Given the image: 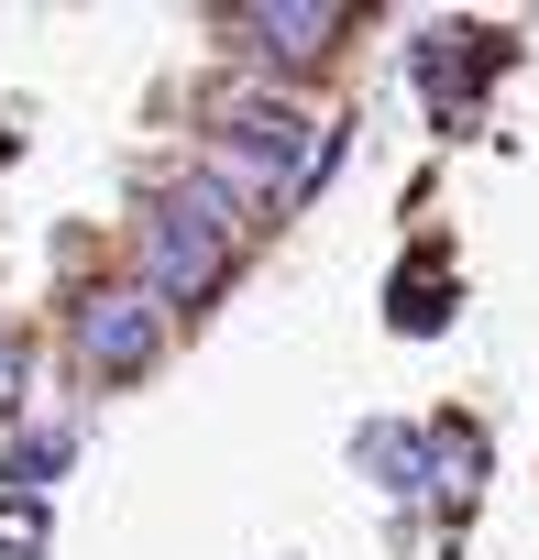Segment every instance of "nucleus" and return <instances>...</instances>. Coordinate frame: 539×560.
<instances>
[{"instance_id":"1","label":"nucleus","mask_w":539,"mask_h":560,"mask_svg":"<svg viewBox=\"0 0 539 560\" xmlns=\"http://www.w3.org/2000/svg\"><path fill=\"white\" fill-rule=\"evenodd\" d=\"M231 264H242V209L220 187H176L144 209V298H220L231 287Z\"/></svg>"},{"instance_id":"2","label":"nucleus","mask_w":539,"mask_h":560,"mask_svg":"<svg viewBox=\"0 0 539 560\" xmlns=\"http://www.w3.org/2000/svg\"><path fill=\"white\" fill-rule=\"evenodd\" d=\"M209 154H220V176L231 187H253V198H287L298 176H309V154H320V132L276 100V89H231L220 110H209Z\"/></svg>"},{"instance_id":"3","label":"nucleus","mask_w":539,"mask_h":560,"mask_svg":"<svg viewBox=\"0 0 539 560\" xmlns=\"http://www.w3.org/2000/svg\"><path fill=\"white\" fill-rule=\"evenodd\" d=\"M154 352H165V308H154L144 287H100V298L78 308V363H89L100 385H133Z\"/></svg>"},{"instance_id":"4","label":"nucleus","mask_w":539,"mask_h":560,"mask_svg":"<svg viewBox=\"0 0 539 560\" xmlns=\"http://www.w3.org/2000/svg\"><path fill=\"white\" fill-rule=\"evenodd\" d=\"M495 56H506V34H484V23H429V34H418V89H429V110H440V121H473V89H484Z\"/></svg>"},{"instance_id":"5","label":"nucleus","mask_w":539,"mask_h":560,"mask_svg":"<svg viewBox=\"0 0 539 560\" xmlns=\"http://www.w3.org/2000/svg\"><path fill=\"white\" fill-rule=\"evenodd\" d=\"M242 34H253V56H276V67H309V56H331L342 45V0H287V12H231Z\"/></svg>"},{"instance_id":"6","label":"nucleus","mask_w":539,"mask_h":560,"mask_svg":"<svg viewBox=\"0 0 539 560\" xmlns=\"http://www.w3.org/2000/svg\"><path fill=\"white\" fill-rule=\"evenodd\" d=\"M364 462H375V483H386V494H418V429L375 418V429H364Z\"/></svg>"},{"instance_id":"7","label":"nucleus","mask_w":539,"mask_h":560,"mask_svg":"<svg viewBox=\"0 0 539 560\" xmlns=\"http://www.w3.org/2000/svg\"><path fill=\"white\" fill-rule=\"evenodd\" d=\"M429 451H440V494H473V483H484V429H473V418H440Z\"/></svg>"},{"instance_id":"8","label":"nucleus","mask_w":539,"mask_h":560,"mask_svg":"<svg viewBox=\"0 0 539 560\" xmlns=\"http://www.w3.org/2000/svg\"><path fill=\"white\" fill-rule=\"evenodd\" d=\"M0 560H45V505L34 494H0Z\"/></svg>"},{"instance_id":"9","label":"nucleus","mask_w":539,"mask_h":560,"mask_svg":"<svg viewBox=\"0 0 539 560\" xmlns=\"http://www.w3.org/2000/svg\"><path fill=\"white\" fill-rule=\"evenodd\" d=\"M397 330H440V264H408L397 275Z\"/></svg>"},{"instance_id":"10","label":"nucleus","mask_w":539,"mask_h":560,"mask_svg":"<svg viewBox=\"0 0 539 560\" xmlns=\"http://www.w3.org/2000/svg\"><path fill=\"white\" fill-rule=\"evenodd\" d=\"M56 462H67V429H34V440H23V451H12V483H23V494H34V483H45V472H56Z\"/></svg>"},{"instance_id":"11","label":"nucleus","mask_w":539,"mask_h":560,"mask_svg":"<svg viewBox=\"0 0 539 560\" xmlns=\"http://www.w3.org/2000/svg\"><path fill=\"white\" fill-rule=\"evenodd\" d=\"M12 396H23V341L0 330V407H12Z\"/></svg>"}]
</instances>
